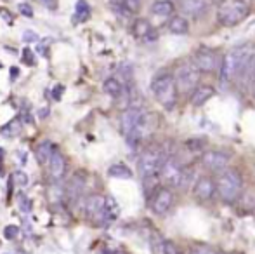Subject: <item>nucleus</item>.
Segmentation results:
<instances>
[{"instance_id":"nucleus-1","label":"nucleus","mask_w":255,"mask_h":254,"mask_svg":"<svg viewBox=\"0 0 255 254\" xmlns=\"http://www.w3.org/2000/svg\"><path fill=\"white\" fill-rule=\"evenodd\" d=\"M254 63L255 58H254L252 44H243L231 49L221 61L222 80H229V78H235L247 73L250 70V66H254Z\"/></svg>"},{"instance_id":"nucleus-2","label":"nucleus","mask_w":255,"mask_h":254,"mask_svg":"<svg viewBox=\"0 0 255 254\" xmlns=\"http://www.w3.org/2000/svg\"><path fill=\"white\" fill-rule=\"evenodd\" d=\"M250 12V7L245 0H222L217 9V21L222 26H236L240 24Z\"/></svg>"},{"instance_id":"nucleus-3","label":"nucleus","mask_w":255,"mask_h":254,"mask_svg":"<svg viewBox=\"0 0 255 254\" xmlns=\"http://www.w3.org/2000/svg\"><path fill=\"white\" fill-rule=\"evenodd\" d=\"M151 91L163 108L172 110L177 103V89H175L174 77L170 73H161L158 75L151 84Z\"/></svg>"},{"instance_id":"nucleus-4","label":"nucleus","mask_w":255,"mask_h":254,"mask_svg":"<svg viewBox=\"0 0 255 254\" xmlns=\"http://www.w3.org/2000/svg\"><path fill=\"white\" fill-rule=\"evenodd\" d=\"M243 178L236 169H226L217 180V192L224 202H235L242 193Z\"/></svg>"},{"instance_id":"nucleus-5","label":"nucleus","mask_w":255,"mask_h":254,"mask_svg":"<svg viewBox=\"0 0 255 254\" xmlns=\"http://www.w3.org/2000/svg\"><path fill=\"white\" fill-rule=\"evenodd\" d=\"M200 73L202 71L195 66V63H182L177 66L175 73L172 75L175 82V89L182 94H189L198 87Z\"/></svg>"},{"instance_id":"nucleus-6","label":"nucleus","mask_w":255,"mask_h":254,"mask_svg":"<svg viewBox=\"0 0 255 254\" xmlns=\"http://www.w3.org/2000/svg\"><path fill=\"white\" fill-rule=\"evenodd\" d=\"M163 160L165 155L160 146H151V148L144 150V153L141 155V160H139V173H141V176L144 180L156 178Z\"/></svg>"},{"instance_id":"nucleus-7","label":"nucleus","mask_w":255,"mask_h":254,"mask_svg":"<svg viewBox=\"0 0 255 254\" xmlns=\"http://www.w3.org/2000/svg\"><path fill=\"white\" fill-rule=\"evenodd\" d=\"M84 213L96 223H110V218L106 214V197L99 193H92L84 200Z\"/></svg>"},{"instance_id":"nucleus-8","label":"nucleus","mask_w":255,"mask_h":254,"mask_svg":"<svg viewBox=\"0 0 255 254\" xmlns=\"http://www.w3.org/2000/svg\"><path fill=\"white\" fill-rule=\"evenodd\" d=\"M221 61L219 54L210 47H198L195 52V66L203 73H214L221 70Z\"/></svg>"},{"instance_id":"nucleus-9","label":"nucleus","mask_w":255,"mask_h":254,"mask_svg":"<svg viewBox=\"0 0 255 254\" xmlns=\"http://www.w3.org/2000/svg\"><path fill=\"white\" fill-rule=\"evenodd\" d=\"M182 174H184V169H182L181 164L175 159H172V157H168V159H165L163 164H161L158 176H160L161 181H163L165 185H168V187H181Z\"/></svg>"},{"instance_id":"nucleus-10","label":"nucleus","mask_w":255,"mask_h":254,"mask_svg":"<svg viewBox=\"0 0 255 254\" xmlns=\"http://www.w3.org/2000/svg\"><path fill=\"white\" fill-rule=\"evenodd\" d=\"M174 204V193H172L168 188H158L156 192L151 195L149 199V206H151V211L158 216L165 214Z\"/></svg>"},{"instance_id":"nucleus-11","label":"nucleus","mask_w":255,"mask_h":254,"mask_svg":"<svg viewBox=\"0 0 255 254\" xmlns=\"http://www.w3.org/2000/svg\"><path fill=\"white\" fill-rule=\"evenodd\" d=\"M142 115H144V112H142L141 108H135V106H132V108H127L124 113H122V117H120V129H122V132H124L125 138H127V136L139 126Z\"/></svg>"},{"instance_id":"nucleus-12","label":"nucleus","mask_w":255,"mask_h":254,"mask_svg":"<svg viewBox=\"0 0 255 254\" xmlns=\"http://www.w3.org/2000/svg\"><path fill=\"white\" fill-rule=\"evenodd\" d=\"M202 164L210 171H224L229 164V155L224 152H217V150H210L202 155Z\"/></svg>"},{"instance_id":"nucleus-13","label":"nucleus","mask_w":255,"mask_h":254,"mask_svg":"<svg viewBox=\"0 0 255 254\" xmlns=\"http://www.w3.org/2000/svg\"><path fill=\"white\" fill-rule=\"evenodd\" d=\"M49 166V173H51V178L54 181L61 180V178L64 176V173H66V160H64L63 153L59 152L57 148H54L51 159H49L47 162Z\"/></svg>"},{"instance_id":"nucleus-14","label":"nucleus","mask_w":255,"mask_h":254,"mask_svg":"<svg viewBox=\"0 0 255 254\" xmlns=\"http://www.w3.org/2000/svg\"><path fill=\"white\" fill-rule=\"evenodd\" d=\"M193 193H195L196 199L202 200V202H205V200H210L212 197H214V193H215L214 180H212V178H208V176H202L195 183V190H193Z\"/></svg>"},{"instance_id":"nucleus-15","label":"nucleus","mask_w":255,"mask_h":254,"mask_svg":"<svg viewBox=\"0 0 255 254\" xmlns=\"http://www.w3.org/2000/svg\"><path fill=\"white\" fill-rule=\"evenodd\" d=\"M132 33L137 38H144V40H154L156 33H154L151 23L148 19H135L132 24Z\"/></svg>"},{"instance_id":"nucleus-16","label":"nucleus","mask_w":255,"mask_h":254,"mask_svg":"<svg viewBox=\"0 0 255 254\" xmlns=\"http://www.w3.org/2000/svg\"><path fill=\"white\" fill-rule=\"evenodd\" d=\"M207 0H181V9L182 12L189 14V16H202V14L207 12Z\"/></svg>"},{"instance_id":"nucleus-17","label":"nucleus","mask_w":255,"mask_h":254,"mask_svg":"<svg viewBox=\"0 0 255 254\" xmlns=\"http://www.w3.org/2000/svg\"><path fill=\"white\" fill-rule=\"evenodd\" d=\"M84 185H85V178L82 176V174H75V176L71 178V181L68 183V188H66V195H68V199H70V202L71 200L77 202V200L80 199Z\"/></svg>"},{"instance_id":"nucleus-18","label":"nucleus","mask_w":255,"mask_h":254,"mask_svg":"<svg viewBox=\"0 0 255 254\" xmlns=\"http://www.w3.org/2000/svg\"><path fill=\"white\" fill-rule=\"evenodd\" d=\"M214 94H215L214 87H210V85H198L191 94V103L195 106H202L210 98H214Z\"/></svg>"},{"instance_id":"nucleus-19","label":"nucleus","mask_w":255,"mask_h":254,"mask_svg":"<svg viewBox=\"0 0 255 254\" xmlns=\"http://www.w3.org/2000/svg\"><path fill=\"white\" fill-rule=\"evenodd\" d=\"M174 10H175V7H174V3H172L170 0H158V2H154L153 7H151V12L154 14V16H158V17L172 16V14H174Z\"/></svg>"},{"instance_id":"nucleus-20","label":"nucleus","mask_w":255,"mask_h":254,"mask_svg":"<svg viewBox=\"0 0 255 254\" xmlns=\"http://www.w3.org/2000/svg\"><path fill=\"white\" fill-rule=\"evenodd\" d=\"M168 30L174 35H184L189 31V21L182 16H175V17H172L170 23H168Z\"/></svg>"},{"instance_id":"nucleus-21","label":"nucleus","mask_w":255,"mask_h":254,"mask_svg":"<svg viewBox=\"0 0 255 254\" xmlns=\"http://www.w3.org/2000/svg\"><path fill=\"white\" fill-rule=\"evenodd\" d=\"M91 17V5L85 0H78L75 5V14H73V23H85Z\"/></svg>"},{"instance_id":"nucleus-22","label":"nucleus","mask_w":255,"mask_h":254,"mask_svg":"<svg viewBox=\"0 0 255 254\" xmlns=\"http://www.w3.org/2000/svg\"><path fill=\"white\" fill-rule=\"evenodd\" d=\"M54 152V145L51 141H42L40 145L37 146V150H35V155H37L38 162L40 164H47L49 159H51Z\"/></svg>"},{"instance_id":"nucleus-23","label":"nucleus","mask_w":255,"mask_h":254,"mask_svg":"<svg viewBox=\"0 0 255 254\" xmlns=\"http://www.w3.org/2000/svg\"><path fill=\"white\" fill-rule=\"evenodd\" d=\"M108 174L111 178H118V180H130L132 171L128 169L125 164H113V166L108 169Z\"/></svg>"},{"instance_id":"nucleus-24","label":"nucleus","mask_w":255,"mask_h":254,"mask_svg":"<svg viewBox=\"0 0 255 254\" xmlns=\"http://www.w3.org/2000/svg\"><path fill=\"white\" fill-rule=\"evenodd\" d=\"M104 92H106V94H110L111 98H120L122 96V92H124V87H122V84L120 82L117 80V78H106V80H104Z\"/></svg>"},{"instance_id":"nucleus-25","label":"nucleus","mask_w":255,"mask_h":254,"mask_svg":"<svg viewBox=\"0 0 255 254\" xmlns=\"http://www.w3.org/2000/svg\"><path fill=\"white\" fill-rule=\"evenodd\" d=\"M0 132H2L3 136H7V138H12V136L19 134L21 132V119H14V120H10V122H7L5 126L0 129Z\"/></svg>"},{"instance_id":"nucleus-26","label":"nucleus","mask_w":255,"mask_h":254,"mask_svg":"<svg viewBox=\"0 0 255 254\" xmlns=\"http://www.w3.org/2000/svg\"><path fill=\"white\" fill-rule=\"evenodd\" d=\"M111 3V9L115 10V14H118L120 17H128L130 16V10H128V7L125 5L124 0H110Z\"/></svg>"},{"instance_id":"nucleus-27","label":"nucleus","mask_w":255,"mask_h":254,"mask_svg":"<svg viewBox=\"0 0 255 254\" xmlns=\"http://www.w3.org/2000/svg\"><path fill=\"white\" fill-rule=\"evenodd\" d=\"M16 204H17V207L23 211V213H30V211H31V200L28 199L23 192H19L16 195Z\"/></svg>"},{"instance_id":"nucleus-28","label":"nucleus","mask_w":255,"mask_h":254,"mask_svg":"<svg viewBox=\"0 0 255 254\" xmlns=\"http://www.w3.org/2000/svg\"><path fill=\"white\" fill-rule=\"evenodd\" d=\"M12 181L16 183V187H26L28 185L26 173H23V171H16V173L12 174Z\"/></svg>"},{"instance_id":"nucleus-29","label":"nucleus","mask_w":255,"mask_h":254,"mask_svg":"<svg viewBox=\"0 0 255 254\" xmlns=\"http://www.w3.org/2000/svg\"><path fill=\"white\" fill-rule=\"evenodd\" d=\"M17 235H19V227H16V225H9V227L3 228V237L9 239V241H14Z\"/></svg>"},{"instance_id":"nucleus-30","label":"nucleus","mask_w":255,"mask_h":254,"mask_svg":"<svg viewBox=\"0 0 255 254\" xmlns=\"http://www.w3.org/2000/svg\"><path fill=\"white\" fill-rule=\"evenodd\" d=\"M23 63L30 64V66H35V64H37V58H35V52L31 51L30 47L23 49Z\"/></svg>"},{"instance_id":"nucleus-31","label":"nucleus","mask_w":255,"mask_h":254,"mask_svg":"<svg viewBox=\"0 0 255 254\" xmlns=\"http://www.w3.org/2000/svg\"><path fill=\"white\" fill-rule=\"evenodd\" d=\"M191 254H219L215 249H212L210 246H203V244H200V246H195V249L191 251Z\"/></svg>"},{"instance_id":"nucleus-32","label":"nucleus","mask_w":255,"mask_h":254,"mask_svg":"<svg viewBox=\"0 0 255 254\" xmlns=\"http://www.w3.org/2000/svg\"><path fill=\"white\" fill-rule=\"evenodd\" d=\"M161 253H163V254H181V253H179V249L175 248L174 242H170V241L163 242V246H161Z\"/></svg>"},{"instance_id":"nucleus-33","label":"nucleus","mask_w":255,"mask_h":254,"mask_svg":"<svg viewBox=\"0 0 255 254\" xmlns=\"http://www.w3.org/2000/svg\"><path fill=\"white\" fill-rule=\"evenodd\" d=\"M17 9H19V12L23 14L24 17H33V9H31L30 3L26 2H21L19 5H17Z\"/></svg>"},{"instance_id":"nucleus-34","label":"nucleus","mask_w":255,"mask_h":254,"mask_svg":"<svg viewBox=\"0 0 255 254\" xmlns=\"http://www.w3.org/2000/svg\"><path fill=\"white\" fill-rule=\"evenodd\" d=\"M124 2H125V5L128 7L130 12H137L139 7H141V0H124Z\"/></svg>"},{"instance_id":"nucleus-35","label":"nucleus","mask_w":255,"mask_h":254,"mask_svg":"<svg viewBox=\"0 0 255 254\" xmlns=\"http://www.w3.org/2000/svg\"><path fill=\"white\" fill-rule=\"evenodd\" d=\"M23 40L26 42V44H30V42H37L38 40V35L35 33V31H31V30H26L23 33Z\"/></svg>"},{"instance_id":"nucleus-36","label":"nucleus","mask_w":255,"mask_h":254,"mask_svg":"<svg viewBox=\"0 0 255 254\" xmlns=\"http://www.w3.org/2000/svg\"><path fill=\"white\" fill-rule=\"evenodd\" d=\"M0 16L5 19L7 24H12V16H10V12L7 9H0Z\"/></svg>"},{"instance_id":"nucleus-37","label":"nucleus","mask_w":255,"mask_h":254,"mask_svg":"<svg viewBox=\"0 0 255 254\" xmlns=\"http://www.w3.org/2000/svg\"><path fill=\"white\" fill-rule=\"evenodd\" d=\"M63 91H64L63 85H56V87H54V91H52V98L54 99H61V96H63Z\"/></svg>"},{"instance_id":"nucleus-38","label":"nucleus","mask_w":255,"mask_h":254,"mask_svg":"<svg viewBox=\"0 0 255 254\" xmlns=\"http://www.w3.org/2000/svg\"><path fill=\"white\" fill-rule=\"evenodd\" d=\"M42 3L51 10H54L57 7V0H42Z\"/></svg>"},{"instance_id":"nucleus-39","label":"nucleus","mask_w":255,"mask_h":254,"mask_svg":"<svg viewBox=\"0 0 255 254\" xmlns=\"http://www.w3.org/2000/svg\"><path fill=\"white\" fill-rule=\"evenodd\" d=\"M17 77H19V68L12 66V68H10V80H16Z\"/></svg>"},{"instance_id":"nucleus-40","label":"nucleus","mask_w":255,"mask_h":254,"mask_svg":"<svg viewBox=\"0 0 255 254\" xmlns=\"http://www.w3.org/2000/svg\"><path fill=\"white\" fill-rule=\"evenodd\" d=\"M38 52H40L42 56H47V45H44V44L38 45Z\"/></svg>"},{"instance_id":"nucleus-41","label":"nucleus","mask_w":255,"mask_h":254,"mask_svg":"<svg viewBox=\"0 0 255 254\" xmlns=\"http://www.w3.org/2000/svg\"><path fill=\"white\" fill-rule=\"evenodd\" d=\"M3 157H5V150L0 148V171H2V162H3Z\"/></svg>"},{"instance_id":"nucleus-42","label":"nucleus","mask_w":255,"mask_h":254,"mask_svg":"<svg viewBox=\"0 0 255 254\" xmlns=\"http://www.w3.org/2000/svg\"><path fill=\"white\" fill-rule=\"evenodd\" d=\"M38 115H40L42 119H44V117H47L49 115V108H42L40 112H38Z\"/></svg>"},{"instance_id":"nucleus-43","label":"nucleus","mask_w":255,"mask_h":254,"mask_svg":"<svg viewBox=\"0 0 255 254\" xmlns=\"http://www.w3.org/2000/svg\"><path fill=\"white\" fill-rule=\"evenodd\" d=\"M212 2H215V3H221V2H222V0H212Z\"/></svg>"},{"instance_id":"nucleus-44","label":"nucleus","mask_w":255,"mask_h":254,"mask_svg":"<svg viewBox=\"0 0 255 254\" xmlns=\"http://www.w3.org/2000/svg\"><path fill=\"white\" fill-rule=\"evenodd\" d=\"M115 254H124V253H115Z\"/></svg>"},{"instance_id":"nucleus-45","label":"nucleus","mask_w":255,"mask_h":254,"mask_svg":"<svg viewBox=\"0 0 255 254\" xmlns=\"http://www.w3.org/2000/svg\"><path fill=\"white\" fill-rule=\"evenodd\" d=\"M221 254H228V253H221Z\"/></svg>"},{"instance_id":"nucleus-46","label":"nucleus","mask_w":255,"mask_h":254,"mask_svg":"<svg viewBox=\"0 0 255 254\" xmlns=\"http://www.w3.org/2000/svg\"><path fill=\"white\" fill-rule=\"evenodd\" d=\"M254 64H255V63H254Z\"/></svg>"}]
</instances>
